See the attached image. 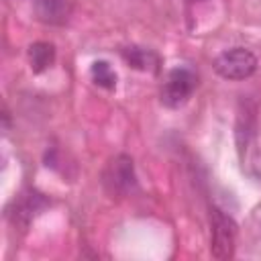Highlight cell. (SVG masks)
<instances>
[{
    "label": "cell",
    "instance_id": "obj_8",
    "mask_svg": "<svg viewBox=\"0 0 261 261\" xmlns=\"http://www.w3.org/2000/svg\"><path fill=\"white\" fill-rule=\"evenodd\" d=\"M39 14L47 22H63L69 16V4L65 0H39Z\"/></svg>",
    "mask_w": 261,
    "mask_h": 261
},
{
    "label": "cell",
    "instance_id": "obj_3",
    "mask_svg": "<svg viewBox=\"0 0 261 261\" xmlns=\"http://www.w3.org/2000/svg\"><path fill=\"white\" fill-rule=\"evenodd\" d=\"M104 186L114 196H128L137 190L135 163L128 155H116L108 163L104 171Z\"/></svg>",
    "mask_w": 261,
    "mask_h": 261
},
{
    "label": "cell",
    "instance_id": "obj_10",
    "mask_svg": "<svg viewBox=\"0 0 261 261\" xmlns=\"http://www.w3.org/2000/svg\"><path fill=\"white\" fill-rule=\"evenodd\" d=\"M190 2H200V0H190Z\"/></svg>",
    "mask_w": 261,
    "mask_h": 261
},
{
    "label": "cell",
    "instance_id": "obj_5",
    "mask_svg": "<svg viewBox=\"0 0 261 261\" xmlns=\"http://www.w3.org/2000/svg\"><path fill=\"white\" fill-rule=\"evenodd\" d=\"M45 206H47V200L39 192L31 190V192L22 194V198H18V202H14V222H20L22 226H27Z\"/></svg>",
    "mask_w": 261,
    "mask_h": 261
},
{
    "label": "cell",
    "instance_id": "obj_4",
    "mask_svg": "<svg viewBox=\"0 0 261 261\" xmlns=\"http://www.w3.org/2000/svg\"><path fill=\"white\" fill-rule=\"evenodd\" d=\"M196 88V73L188 67H175L167 73V80L161 90V102L167 108L184 106Z\"/></svg>",
    "mask_w": 261,
    "mask_h": 261
},
{
    "label": "cell",
    "instance_id": "obj_1",
    "mask_svg": "<svg viewBox=\"0 0 261 261\" xmlns=\"http://www.w3.org/2000/svg\"><path fill=\"white\" fill-rule=\"evenodd\" d=\"M237 224L220 208L210 210V253L214 259L226 261L234 255Z\"/></svg>",
    "mask_w": 261,
    "mask_h": 261
},
{
    "label": "cell",
    "instance_id": "obj_6",
    "mask_svg": "<svg viewBox=\"0 0 261 261\" xmlns=\"http://www.w3.org/2000/svg\"><path fill=\"white\" fill-rule=\"evenodd\" d=\"M55 61V47L47 41H37L29 47V63L35 73L49 69Z\"/></svg>",
    "mask_w": 261,
    "mask_h": 261
},
{
    "label": "cell",
    "instance_id": "obj_7",
    "mask_svg": "<svg viewBox=\"0 0 261 261\" xmlns=\"http://www.w3.org/2000/svg\"><path fill=\"white\" fill-rule=\"evenodd\" d=\"M122 57H124V61H126L130 67L141 69V71H147V69H155V67H157V57H155V53H151L149 49L126 47V49H122Z\"/></svg>",
    "mask_w": 261,
    "mask_h": 261
},
{
    "label": "cell",
    "instance_id": "obj_2",
    "mask_svg": "<svg viewBox=\"0 0 261 261\" xmlns=\"http://www.w3.org/2000/svg\"><path fill=\"white\" fill-rule=\"evenodd\" d=\"M257 69V57L245 47L222 51L214 59V71L224 80H245Z\"/></svg>",
    "mask_w": 261,
    "mask_h": 261
},
{
    "label": "cell",
    "instance_id": "obj_9",
    "mask_svg": "<svg viewBox=\"0 0 261 261\" xmlns=\"http://www.w3.org/2000/svg\"><path fill=\"white\" fill-rule=\"evenodd\" d=\"M90 71H92V80L100 88H106V90H114L116 88V73H114V69L110 67L108 61H104V59L94 61Z\"/></svg>",
    "mask_w": 261,
    "mask_h": 261
}]
</instances>
